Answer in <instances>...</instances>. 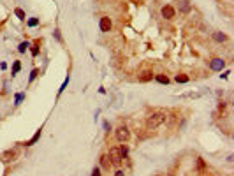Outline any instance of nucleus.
Wrapping results in <instances>:
<instances>
[{
    "mask_svg": "<svg viewBox=\"0 0 234 176\" xmlns=\"http://www.w3.org/2000/svg\"><path fill=\"white\" fill-rule=\"evenodd\" d=\"M164 122H165V113L162 111H157L153 114H150L148 120H146V127L148 129H157L158 125H162Z\"/></svg>",
    "mask_w": 234,
    "mask_h": 176,
    "instance_id": "f257e3e1",
    "label": "nucleus"
},
{
    "mask_svg": "<svg viewBox=\"0 0 234 176\" xmlns=\"http://www.w3.org/2000/svg\"><path fill=\"white\" fill-rule=\"evenodd\" d=\"M114 136H116V139L120 141V143H127V141L130 139V130H128L125 125H121L114 130Z\"/></svg>",
    "mask_w": 234,
    "mask_h": 176,
    "instance_id": "f03ea898",
    "label": "nucleus"
},
{
    "mask_svg": "<svg viewBox=\"0 0 234 176\" xmlns=\"http://www.w3.org/2000/svg\"><path fill=\"white\" fill-rule=\"evenodd\" d=\"M107 157H109V162H111V164H114V166H120V164H121V159H123V157H121L120 148H111Z\"/></svg>",
    "mask_w": 234,
    "mask_h": 176,
    "instance_id": "7ed1b4c3",
    "label": "nucleus"
},
{
    "mask_svg": "<svg viewBox=\"0 0 234 176\" xmlns=\"http://www.w3.org/2000/svg\"><path fill=\"white\" fill-rule=\"evenodd\" d=\"M174 14H176V11H174V7L173 6H164L162 7V16L165 18V20H173Z\"/></svg>",
    "mask_w": 234,
    "mask_h": 176,
    "instance_id": "20e7f679",
    "label": "nucleus"
},
{
    "mask_svg": "<svg viewBox=\"0 0 234 176\" xmlns=\"http://www.w3.org/2000/svg\"><path fill=\"white\" fill-rule=\"evenodd\" d=\"M224 65H225V62H224L222 58H213L211 62H210V69L211 70H222Z\"/></svg>",
    "mask_w": 234,
    "mask_h": 176,
    "instance_id": "39448f33",
    "label": "nucleus"
},
{
    "mask_svg": "<svg viewBox=\"0 0 234 176\" xmlns=\"http://www.w3.org/2000/svg\"><path fill=\"white\" fill-rule=\"evenodd\" d=\"M100 32H109L111 30V27H113V23H111V20L107 18V16H104V18H100Z\"/></svg>",
    "mask_w": 234,
    "mask_h": 176,
    "instance_id": "423d86ee",
    "label": "nucleus"
},
{
    "mask_svg": "<svg viewBox=\"0 0 234 176\" xmlns=\"http://www.w3.org/2000/svg\"><path fill=\"white\" fill-rule=\"evenodd\" d=\"M16 157V150H7L2 153V160H14Z\"/></svg>",
    "mask_w": 234,
    "mask_h": 176,
    "instance_id": "0eeeda50",
    "label": "nucleus"
},
{
    "mask_svg": "<svg viewBox=\"0 0 234 176\" xmlns=\"http://www.w3.org/2000/svg\"><path fill=\"white\" fill-rule=\"evenodd\" d=\"M151 77H153V74H151L150 70H144L141 76H139V81H141V83H146V81H151Z\"/></svg>",
    "mask_w": 234,
    "mask_h": 176,
    "instance_id": "6e6552de",
    "label": "nucleus"
},
{
    "mask_svg": "<svg viewBox=\"0 0 234 176\" xmlns=\"http://www.w3.org/2000/svg\"><path fill=\"white\" fill-rule=\"evenodd\" d=\"M180 11L181 13H188L190 11V2L188 0H180Z\"/></svg>",
    "mask_w": 234,
    "mask_h": 176,
    "instance_id": "1a4fd4ad",
    "label": "nucleus"
},
{
    "mask_svg": "<svg viewBox=\"0 0 234 176\" xmlns=\"http://www.w3.org/2000/svg\"><path fill=\"white\" fill-rule=\"evenodd\" d=\"M195 166H197V171H199V173H204V171H206V162H204V159L197 157V162H195Z\"/></svg>",
    "mask_w": 234,
    "mask_h": 176,
    "instance_id": "9d476101",
    "label": "nucleus"
},
{
    "mask_svg": "<svg viewBox=\"0 0 234 176\" xmlns=\"http://www.w3.org/2000/svg\"><path fill=\"white\" fill-rule=\"evenodd\" d=\"M213 39L217 42H224V41H227V35L222 34V32H215V34H213Z\"/></svg>",
    "mask_w": 234,
    "mask_h": 176,
    "instance_id": "9b49d317",
    "label": "nucleus"
},
{
    "mask_svg": "<svg viewBox=\"0 0 234 176\" xmlns=\"http://www.w3.org/2000/svg\"><path fill=\"white\" fill-rule=\"evenodd\" d=\"M23 100H25V93H23V92H18L14 95V106H20Z\"/></svg>",
    "mask_w": 234,
    "mask_h": 176,
    "instance_id": "f8f14e48",
    "label": "nucleus"
},
{
    "mask_svg": "<svg viewBox=\"0 0 234 176\" xmlns=\"http://www.w3.org/2000/svg\"><path fill=\"white\" fill-rule=\"evenodd\" d=\"M100 164H102V167L104 169H109V166H111L109 157H107V155H102V157H100Z\"/></svg>",
    "mask_w": 234,
    "mask_h": 176,
    "instance_id": "ddd939ff",
    "label": "nucleus"
},
{
    "mask_svg": "<svg viewBox=\"0 0 234 176\" xmlns=\"http://www.w3.org/2000/svg\"><path fill=\"white\" fill-rule=\"evenodd\" d=\"M39 137H41V129H39V130H37L35 134H34V137H32V139H30L28 143H27V146H32V144H35L37 141H39Z\"/></svg>",
    "mask_w": 234,
    "mask_h": 176,
    "instance_id": "4468645a",
    "label": "nucleus"
},
{
    "mask_svg": "<svg viewBox=\"0 0 234 176\" xmlns=\"http://www.w3.org/2000/svg\"><path fill=\"white\" fill-rule=\"evenodd\" d=\"M20 69H21V63L16 60V62L13 63V70H11V76H16V74L20 72Z\"/></svg>",
    "mask_w": 234,
    "mask_h": 176,
    "instance_id": "2eb2a0df",
    "label": "nucleus"
},
{
    "mask_svg": "<svg viewBox=\"0 0 234 176\" xmlns=\"http://www.w3.org/2000/svg\"><path fill=\"white\" fill-rule=\"evenodd\" d=\"M155 79H157V81H158L160 84H167V83H169V77L164 76V74H158V76H155Z\"/></svg>",
    "mask_w": 234,
    "mask_h": 176,
    "instance_id": "dca6fc26",
    "label": "nucleus"
},
{
    "mask_svg": "<svg viewBox=\"0 0 234 176\" xmlns=\"http://www.w3.org/2000/svg\"><path fill=\"white\" fill-rule=\"evenodd\" d=\"M67 84H69V76L65 77V79H64V83H62V86L58 88V95H62V93H64V90L67 88Z\"/></svg>",
    "mask_w": 234,
    "mask_h": 176,
    "instance_id": "f3484780",
    "label": "nucleus"
},
{
    "mask_svg": "<svg viewBox=\"0 0 234 176\" xmlns=\"http://www.w3.org/2000/svg\"><path fill=\"white\" fill-rule=\"evenodd\" d=\"M28 42L25 41V42H21V44H20V46H18V51H20V53H25V51H27V49H28Z\"/></svg>",
    "mask_w": 234,
    "mask_h": 176,
    "instance_id": "a211bd4d",
    "label": "nucleus"
},
{
    "mask_svg": "<svg viewBox=\"0 0 234 176\" xmlns=\"http://www.w3.org/2000/svg\"><path fill=\"white\" fill-rule=\"evenodd\" d=\"M14 14L20 18V20H25V18H27V16H25V11H23V9H20V7H18V9H14Z\"/></svg>",
    "mask_w": 234,
    "mask_h": 176,
    "instance_id": "6ab92c4d",
    "label": "nucleus"
},
{
    "mask_svg": "<svg viewBox=\"0 0 234 176\" xmlns=\"http://www.w3.org/2000/svg\"><path fill=\"white\" fill-rule=\"evenodd\" d=\"M176 81H178V83H187V81H188V76H185V74H178Z\"/></svg>",
    "mask_w": 234,
    "mask_h": 176,
    "instance_id": "aec40b11",
    "label": "nucleus"
},
{
    "mask_svg": "<svg viewBox=\"0 0 234 176\" xmlns=\"http://www.w3.org/2000/svg\"><path fill=\"white\" fill-rule=\"evenodd\" d=\"M37 25H39V18H30V20H28V27L30 28L37 27Z\"/></svg>",
    "mask_w": 234,
    "mask_h": 176,
    "instance_id": "412c9836",
    "label": "nucleus"
},
{
    "mask_svg": "<svg viewBox=\"0 0 234 176\" xmlns=\"http://www.w3.org/2000/svg\"><path fill=\"white\" fill-rule=\"evenodd\" d=\"M37 74H39V69H32V72H30V77H28V81L32 83L34 79L37 77Z\"/></svg>",
    "mask_w": 234,
    "mask_h": 176,
    "instance_id": "4be33fe9",
    "label": "nucleus"
},
{
    "mask_svg": "<svg viewBox=\"0 0 234 176\" xmlns=\"http://www.w3.org/2000/svg\"><path fill=\"white\" fill-rule=\"evenodd\" d=\"M120 152H121V157L125 159V157L128 155V148H127V146H121V148H120Z\"/></svg>",
    "mask_w": 234,
    "mask_h": 176,
    "instance_id": "5701e85b",
    "label": "nucleus"
},
{
    "mask_svg": "<svg viewBox=\"0 0 234 176\" xmlns=\"http://www.w3.org/2000/svg\"><path fill=\"white\" fill-rule=\"evenodd\" d=\"M32 55L35 56V55H39V44H35L34 48H32Z\"/></svg>",
    "mask_w": 234,
    "mask_h": 176,
    "instance_id": "b1692460",
    "label": "nucleus"
},
{
    "mask_svg": "<svg viewBox=\"0 0 234 176\" xmlns=\"http://www.w3.org/2000/svg\"><path fill=\"white\" fill-rule=\"evenodd\" d=\"M92 176H100V171H99L97 167H95V169L92 171Z\"/></svg>",
    "mask_w": 234,
    "mask_h": 176,
    "instance_id": "393cba45",
    "label": "nucleus"
},
{
    "mask_svg": "<svg viewBox=\"0 0 234 176\" xmlns=\"http://www.w3.org/2000/svg\"><path fill=\"white\" fill-rule=\"evenodd\" d=\"M104 129H106L107 132H109V130H111V125H109V122H104Z\"/></svg>",
    "mask_w": 234,
    "mask_h": 176,
    "instance_id": "a878e982",
    "label": "nucleus"
},
{
    "mask_svg": "<svg viewBox=\"0 0 234 176\" xmlns=\"http://www.w3.org/2000/svg\"><path fill=\"white\" fill-rule=\"evenodd\" d=\"M114 176H125V174H123V171H121V169H118V171L114 173Z\"/></svg>",
    "mask_w": 234,
    "mask_h": 176,
    "instance_id": "bb28decb",
    "label": "nucleus"
}]
</instances>
